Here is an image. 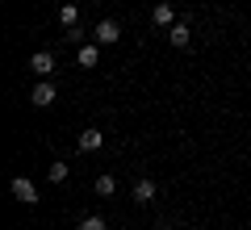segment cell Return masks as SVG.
<instances>
[{"mask_svg":"<svg viewBox=\"0 0 251 230\" xmlns=\"http://www.w3.org/2000/svg\"><path fill=\"white\" fill-rule=\"evenodd\" d=\"M54 101H59V88H54L50 80H42V84H34V92H29V105H34V109H50Z\"/></svg>","mask_w":251,"mask_h":230,"instance_id":"6da1fadb","label":"cell"},{"mask_svg":"<svg viewBox=\"0 0 251 230\" xmlns=\"http://www.w3.org/2000/svg\"><path fill=\"white\" fill-rule=\"evenodd\" d=\"M155 193H159V188H155V180L143 176V180H134V188H130V201H134V205H151Z\"/></svg>","mask_w":251,"mask_h":230,"instance_id":"7a4b0ae2","label":"cell"},{"mask_svg":"<svg viewBox=\"0 0 251 230\" xmlns=\"http://www.w3.org/2000/svg\"><path fill=\"white\" fill-rule=\"evenodd\" d=\"M13 197H17L21 205H38V188L29 176H13Z\"/></svg>","mask_w":251,"mask_h":230,"instance_id":"3957f363","label":"cell"},{"mask_svg":"<svg viewBox=\"0 0 251 230\" xmlns=\"http://www.w3.org/2000/svg\"><path fill=\"white\" fill-rule=\"evenodd\" d=\"M117 38H122L117 21H97V29H92V42H100V46H113Z\"/></svg>","mask_w":251,"mask_h":230,"instance_id":"277c9868","label":"cell"},{"mask_svg":"<svg viewBox=\"0 0 251 230\" xmlns=\"http://www.w3.org/2000/svg\"><path fill=\"white\" fill-rule=\"evenodd\" d=\"M54 67H59V63H54V54H50V51H38V54H29V71H34V76H42V80L50 76Z\"/></svg>","mask_w":251,"mask_h":230,"instance_id":"5b68a950","label":"cell"},{"mask_svg":"<svg viewBox=\"0 0 251 230\" xmlns=\"http://www.w3.org/2000/svg\"><path fill=\"white\" fill-rule=\"evenodd\" d=\"M151 21H155V29H172V26H176V9H172L168 0H159L155 13H151Z\"/></svg>","mask_w":251,"mask_h":230,"instance_id":"8992f818","label":"cell"},{"mask_svg":"<svg viewBox=\"0 0 251 230\" xmlns=\"http://www.w3.org/2000/svg\"><path fill=\"white\" fill-rule=\"evenodd\" d=\"M75 59H80V67H97L100 63V42H84L80 51H75Z\"/></svg>","mask_w":251,"mask_h":230,"instance_id":"52a82bcc","label":"cell"},{"mask_svg":"<svg viewBox=\"0 0 251 230\" xmlns=\"http://www.w3.org/2000/svg\"><path fill=\"white\" fill-rule=\"evenodd\" d=\"M100 142H105V134H100V130H84V134H80V138H75V147H80V151H84V155H92V151H97V147H100Z\"/></svg>","mask_w":251,"mask_h":230,"instance_id":"ba28073f","label":"cell"},{"mask_svg":"<svg viewBox=\"0 0 251 230\" xmlns=\"http://www.w3.org/2000/svg\"><path fill=\"white\" fill-rule=\"evenodd\" d=\"M168 42H172V46H188V42H193V29H188L184 21H176V26L168 29Z\"/></svg>","mask_w":251,"mask_h":230,"instance_id":"9c48e42d","label":"cell"},{"mask_svg":"<svg viewBox=\"0 0 251 230\" xmlns=\"http://www.w3.org/2000/svg\"><path fill=\"white\" fill-rule=\"evenodd\" d=\"M59 26L63 29H75V26H80V9H75V4H59Z\"/></svg>","mask_w":251,"mask_h":230,"instance_id":"30bf717a","label":"cell"},{"mask_svg":"<svg viewBox=\"0 0 251 230\" xmlns=\"http://www.w3.org/2000/svg\"><path fill=\"white\" fill-rule=\"evenodd\" d=\"M67 172H72L67 163H63V159H54L50 168H46V180H50V184H63V180H67Z\"/></svg>","mask_w":251,"mask_h":230,"instance_id":"8fae6325","label":"cell"},{"mask_svg":"<svg viewBox=\"0 0 251 230\" xmlns=\"http://www.w3.org/2000/svg\"><path fill=\"white\" fill-rule=\"evenodd\" d=\"M75 230H109V226H105L100 213H88V218H80V226H75Z\"/></svg>","mask_w":251,"mask_h":230,"instance_id":"7c38bea8","label":"cell"},{"mask_svg":"<svg viewBox=\"0 0 251 230\" xmlns=\"http://www.w3.org/2000/svg\"><path fill=\"white\" fill-rule=\"evenodd\" d=\"M97 193H100V197H113V193H117V180H113V176H97Z\"/></svg>","mask_w":251,"mask_h":230,"instance_id":"4fadbf2b","label":"cell"},{"mask_svg":"<svg viewBox=\"0 0 251 230\" xmlns=\"http://www.w3.org/2000/svg\"><path fill=\"white\" fill-rule=\"evenodd\" d=\"M63 42H72V46H84V29L75 26V29H67V34H63Z\"/></svg>","mask_w":251,"mask_h":230,"instance_id":"5bb4252c","label":"cell"}]
</instances>
